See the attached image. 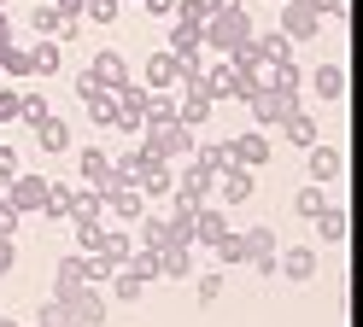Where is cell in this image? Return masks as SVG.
Masks as SVG:
<instances>
[{
  "instance_id": "6da1fadb",
  "label": "cell",
  "mask_w": 363,
  "mask_h": 327,
  "mask_svg": "<svg viewBox=\"0 0 363 327\" xmlns=\"http://www.w3.org/2000/svg\"><path fill=\"white\" fill-rule=\"evenodd\" d=\"M141 152L147 158H164V164H182L194 158V129H182L176 117H141Z\"/></svg>"
},
{
  "instance_id": "7a4b0ae2",
  "label": "cell",
  "mask_w": 363,
  "mask_h": 327,
  "mask_svg": "<svg viewBox=\"0 0 363 327\" xmlns=\"http://www.w3.org/2000/svg\"><path fill=\"white\" fill-rule=\"evenodd\" d=\"M246 35H252V12L246 6H229V12H211L206 23H199V47H206L211 59H223L229 47H240Z\"/></svg>"
},
{
  "instance_id": "3957f363",
  "label": "cell",
  "mask_w": 363,
  "mask_h": 327,
  "mask_svg": "<svg viewBox=\"0 0 363 327\" xmlns=\"http://www.w3.org/2000/svg\"><path fill=\"white\" fill-rule=\"evenodd\" d=\"M240 100H246V111H252V123H258V129H276L293 105H305V93H281V88L258 82V88H246Z\"/></svg>"
},
{
  "instance_id": "277c9868",
  "label": "cell",
  "mask_w": 363,
  "mask_h": 327,
  "mask_svg": "<svg viewBox=\"0 0 363 327\" xmlns=\"http://www.w3.org/2000/svg\"><path fill=\"white\" fill-rule=\"evenodd\" d=\"M48 176L41 170H18L12 181H6V205L18 210V217H41V205H48Z\"/></svg>"
},
{
  "instance_id": "5b68a950",
  "label": "cell",
  "mask_w": 363,
  "mask_h": 327,
  "mask_svg": "<svg viewBox=\"0 0 363 327\" xmlns=\"http://www.w3.org/2000/svg\"><path fill=\"white\" fill-rule=\"evenodd\" d=\"M323 12H316V0H281V35L299 47V41H316L323 35Z\"/></svg>"
},
{
  "instance_id": "8992f818",
  "label": "cell",
  "mask_w": 363,
  "mask_h": 327,
  "mask_svg": "<svg viewBox=\"0 0 363 327\" xmlns=\"http://www.w3.org/2000/svg\"><path fill=\"white\" fill-rule=\"evenodd\" d=\"M276 158V140H269V129H246L229 140V164H240V170H264V164Z\"/></svg>"
},
{
  "instance_id": "52a82bcc",
  "label": "cell",
  "mask_w": 363,
  "mask_h": 327,
  "mask_svg": "<svg viewBox=\"0 0 363 327\" xmlns=\"http://www.w3.org/2000/svg\"><path fill=\"white\" fill-rule=\"evenodd\" d=\"M135 82L141 88H152V93H176V82H182V59L170 53V47H158V53L135 70Z\"/></svg>"
},
{
  "instance_id": "ba28073f",
  "label": "cell",
  "mask_w": 363,
  "mask_h": 327,
  "mask_svg": "<svg viewBox=\"0 0 363 327\" xmlns=\"http://www.w3.org/2000/svg\"><path fill=\"white\" fill-rule=\"evenodd\" d=\"M340 176H346V152H340V147H328V140L305 147V181H323V187H334Z\"/></svg>"
},
{
  "instance_id": "9c48e42d",
  "label": "cell",
  "mask_w": 363,
  "mask_h": 327,
  "mask_svg": "<svg viewBox=\"0 0 363 327\" xmlns=\"http://www.w3.org/2000/svg\"><path fill=\"white\" fill-rule=\"evenodd\" d=\"M118 93V129L123 134H141V117H147V105H152V88H141V82H123V88H111Z\"/></svg>"
},
{
  "instance_id": "30bf717a",
  "label": "cell",
  "mask_w": 363,
  "mask_h": 327,
  "mask_svg": "<svg viewBox=\"0 0 363 327\" xmlns=\"http://www.w3.org/2000/svg\"><path fill=\"white\" fill-rule=\"evenodd\" d=\"M240 246H246V269H258V275H276V251H281V240H276V228H246L240 234Z\"/></svg>"
},
{
  "instance_id": "8fae6325",
  "label": "cell",
  "mask_w": 363,
  "mask_h": 327,
  "mask_svg": "<svg viewBox=\"0 0 363 327\" xmlns=\"http://www.w3.org/2000/svg\"><path fill=\"white\" fill-rule=\"evenodd\" d=\"M135 187L147 193V205H170V193H176V164L147 158V164H141V176H135Z\"/></svg>"
},
{
  "instance_id": "7c38bea8",
  "label": "cell",
  "mask_w": 363,
  "mask_h": 327,
  "mask_svg": "<svg viewBox=\"0 0 363 327\" xmlns=\"http://www.w3.org/2000/svg\"><path fill=\"white\" fill-rule=\"evenodd\" d=\"M316 269H323V257H316V246H281L276 251V275H287V280H316Z\"/></svg>"
},
{
  "instance_id": "4fadbf2b",
  "label": "cell",
  "mask_w": 363,
  "mask_h": 327,
  "mask_svg": "<svg viewBox=\"0 0 363 327\" xmlns=\"http://www.w3.org/2000/svg\"><path fill=\"white\" fill-rule=\"evenodd\" d=\"M88 76H94L100 88H123V82L135 76V64H129V59L118 53V47H100V53L88 59Z\"/></svg>"
},
{
  "instance_id": "5bb4252c",
  "label": "cell",
  "mask_w": 363,
  "mask_h": 327,
  "mask_svg": "<svg viewBox=\"0 0 363 327\" xmlns=\"http://www.w3.org/2000/svg\"><path fill=\"white\" fill-rule=\"evenodd\" d=\"M211 193H217L223 205L235 210V205H246V199L258 193V170H240V164H229V170L217 176V187H211Z\"/></svg>"
},
{
  "instance_id": "9a60e30c",
  "label": "cell",
  "mask_w": 363,
  "mask_h": 327,
  "mask_svg": "<svg viewBox=\"0 0 363 327\" xmlns=\"http://www.w3.org/2000/svg\"><path fill=\"white\" fill-rule=\"evenodd\" d=\"M141 210H147V193L141 187H106V222H141Z\"/></svg>"
},
{
  "instance_id": "2e32d148",
  "label": "cell",
  "mask_w": 363,
  "mask_h": 327,
  "mask_svg": "<svg viewBox=\"0 0 363 327\" xmlns=\"http://www.w3.org/2000/svg\"><path fill=\"white\" fill-rule=\"evenodd\" d=\"M106 316H111L106 287H82V292L71 298V321H77V327H106Z\"/></svg>"
},
{
  "instance_id": "e0dca14e",
  "label": "cell",
  "mask_w": 363,
  "mask_h": 327,
  "mask_svg": "<svg viewBox=\"0 0 363 327\" xmlns=\"http://www.w3.org/2000/svg\"><path fill=\"white\" fill-rule=\"evenodd\" d=\"M77 176H82V187H100V193L118 187V181H111V152H100V147H82L77 152Z\"/></svg>"
},
{
  "instance_id": "ac0fdd59",
  "label": "cell",
  "mask_w": 363,
  "mask_h": 327,
  "mask_svg": "<svg viewBox=\"0 0 363 327\" xmlns=\"http://www.w3.org/2000/svg\"><path fill=\"white\" fill-rule=\"evenodd\" d=\"M65 222H106V193H100V187H71Z\"/></svg>"
},
{
  "instance_id": "d6986e66",
  "label": "cell",
  "mask_w": 363,
  "mask_h": 327,
  "mask_svg": "<svg viewBox=\"0 0 363 327\" xmlns=\"http://www.w3.org/2000/svg\"><path fill=\"white\" fill-rule=\"evenodd\" d=\"M276 129H281V134H287V140H293V147H299V152H305V147H316V140H323V123H316V117H311L305 105H293V111L281 117Z\"/></svg>"
},
{
  "instance_id": "ffe728a7",
  "label": "cell",
  "mask_w": 363,
  "mask_h": 327,
  "mask_svg": "<svg viewBox=\"0 0 363 327\" xmlns=\"http://www.w3.org/2000/svg\"><path fill=\"white\" fill-rule=\"evenodd\" d=\"M24 47H30V70H35V76H59V70H65V41L35 35V41H24Z\"/></svg>"
},
{
  "instance_id": "44dd1931",
  "label": "cell",
  "mask_w": 363,
  "mask_h": 327,
  "mask_svg": "<svg viewBox=\"0 0 363 327\" xmlns=\"http://www.w3.org/2000/svg\"><path fill=\"white\" fill-rule=\"evenodd\" d=\"M24 23H30V35H53V41H77V35H82L77 23H65L53 6H30V12H24Z\"/></svg>"
},
{
  "instance_id": "7402d4cb",
  "label": "cell",
  "mask_w": 363,
  "mask_h": 327,
  "mask_svg": "<svg viewBox=\"0 0 363 327\" xmlns=\"http://www.w3.org/2000/svg\"><path fill=\"white\" fill-rule=\"evenodd\" d=\"M35 147L48 152V158H65V152H71V123L48 111V117H41V123H35Z\"/></svg>"
},
{
  "instance_id": "603a6c76",
  "label": "cell",
  "mask_w": 363,
  "mask_h": 327,
  "mask_svg": "<svg viewBox=\"0 0 363 327\" xmlns=\"http://www.w3.org/2000/svg\"><path fill=\"white\" fill-rule=\"evenodd\" d=\"M88 287V280H82V257L71 251V257H59V269H53V298L65 304V310H71V298Z\"/></svg>"
},
{
  "instance_id": "cb8c5ba5",
  "label": "cell",
  "mask_w": 363,
  "mask_h": 327,
  "mask_svg": "<svg viewBox=\"0 0 363 327\" xmlns=\"http://www.w3.org/2000/svg\"><path fill=\"white\" fill-rule=\"evenodd\" d=\"M229 228H235V222L223 217V210H211V205H199V210H194V246H206V251H211Z\"/></svg>"
},
{
  "instance_id": "d4e9b609",
  "label": "cell",
  "mask_w": 363,
  "mask_h": 327,
  "mask_svg": "<svg viewBox=\"0 0 363 327\" xmlns=\"http://www.w3.org/2000/svg\"><path fill=\"white\" fill-rule=\"evenodd\" d=\"M311 222H316V234H323V246H346V234H352V222H346V210H340L334 199H328L323 210H316Z\"/></svg>"
},
{
  "instance_id": "484cf974",
  "label": "cell",
  "mask_w": 363,
  "mask_h": 327,
  "mask_svg": "<svg viewBox=\"0 0 363 327\" xmlns=\"http://www.w3.org/2000/svg\"><path fill=\"white\" fill-rule=\"evenodd\" d=\"M147 287H152V280H141L135 269H111L106 298H118V304H141V298H147Z\"/></svg>"
},
{
  "instance_id": "4316f807",
  "label": "cell",
  "mask_w": 363,
  "mask_h": 327,
  "mask_svg": "<svg viewBox=\"0 0 363 327\" xmlns=\"http://www.w3.org/2000/svg\"><path fill=\"white\" fill-rule=\"evenodd\" d=\"M158 246H182V251H194V210H164V240Z\"/></svg>"
},
{
  "instance_id": "83f0119b",
  "label": "cell",
  "mask_w": 363,
  "mask_h": 327,
  "mask_svg": "<svg viewBox=\"0 0 363 327\" xmlns=\"http://www.w3.org/2000/svg\"><path fill=\"white\" fill-rule=\"evenodd\" d=\"M158 280H194V251L158 246Z\"/></svg>"
},
{
  "instance_id": "f1b7e54d",
  "label": "cell",
  "mask_w": 363,
  "mask_h": 327,
  "mask_svg": "<svg viewBox=\"0 0 363 327\" xmlns=\"http://www.w3.org/2000/svg\"><path fill=\"white\" fill-rule=\"evenodd\" d=\"M100 251H106L111 263L123 269V263H129V251H135V234H129L123 222H106V234H100Z\"/></svg>"
},
{
  "instance_id": "f546056e",
  "label": "cell",
  "mask_w": 363,
  "mask_h": 327,
  "mask_svg": "<svg viewBox=\"0 0 363 327\" xmlns=\"http://www.w3.org/2000/svg\"><path fill=\"white\" fill-rule=\"evenodd\" d=\"M311 88H316V100H346V70H340V64H316L311 70Z\"/></svg>"
},
{
  "instance_id": "4dcf8cb0",
  "label": "cell",
  "mask_w": 363,
  "mask_h": 327,
  "mask_svg": "<svg viewBox=\"0 0 363 327\" xmlns=\"http://www.w3.org/2000/svg\"><path fill=\"white\" fill-rule=\"evenodd\" d=\"M82 105H88V117H94V129H118V93L111 88H94Z\"/></svg>"
},
{
  "instance_id": "1f68e13d",
  "label": "cell",
  "mask_w": 363,
  "mask_h": 327,
  "mask_svg": "<svg viewBox=\"0 0 363 327\" xmlns=\"http://www.w3.org/2000/svg\"><path fill=\"white\" fill-rule=\"evenodd\" d=\"M0 76H12V82L35 76V70H30V47H24V41H6V47H0Z\"/></svg>"
},
{
  "instance_id": "d6a6232c",
  "label": "cell",
  "mask_w": 363,
  "mask_h": 327,
  "mask_svg": "<svg viewBox=\"0 0 363 327\" xmlns=\"http://www.w3.org/2000/svg\"><path fill=\"white\" fill-rule=\"evenodd\" d=\"M252 47H258V59H264V64H281V59H293V41H287L281 30H264V35L252 30Z\"/></svg>"
},
{
  "instance_id": "836d02e7",
  "label": "cell",
  "mask_w": 363,
  "mask_h": 327,
  "mask_svg": "<svg viewBox=\"0 0 363 327\" xmlns=\"http://www.w3.org/2000/svg\"><path fill=\"white\" fill-rule=\"evenodd\" d=\"M323 205H328V187H323V181H305L299 193H293V217H305V222H311Z\"/></svg>"
},
{
  "instance_id": "e575fe53",
  "label": "cell",
  "mask_w": 363,
  "mask_h": 327,
  "mask_svg": "<svg viewBox=\"0 0 363 327\" xmlns=\"http://www.w3.org/2000/svg\"><path fill=\"white\" fill-rule=\"evenodd\" d=\"M53 105H48V93H35V88H18V123H41V117H48Z\"/></svg>"
},
{
  "instance_id": "d590c367",
  "label": "cell",
  "mask_w": 363,
  "mask_h": 327,
  "mask_svg": "<svg viewBox=\"0 0 363 327\" xmlns=\"http://www.w3.org/2000/svg\"><path fill=\"white\" fill-rule=\"evenodd\" d=\"M77 257H82V280H88V287H106V280H111V269H118L106 251H77Z\"/></svg>"
},
{
  "instance_id": "8d00e7d4",
  "label": "cell",
  "mask_w": 363,
  "mask_h": 327,
  "mask_svg": "<svg viewBox=\"0 0 363 327\" xmlns=\"http://www.w3.org/2000/svg\"><path fill=\"white\" fill-rule=\"evenodd\" d=\"M194 158L223 176V170H229V140H194Z\"/></svg>"
},
{
  "instance_id": "74e56055",
  "label": "cell",
  "mask_w": 363,
  "mask_h": 327,
  "mask_svg": "<svg viewBox=\"0 0 363 327\" xmlns=\"http://www.w3.org/2000/svg\"><path fill=\"white\" fill-rule=\"evenodd\" d=\"M164 47H170V53L182 59V53H194V47H199V23H170V35H164Z\"/></svg>"
},
{
  "instance_id": "f35d334b",
  "label": "cell",
  "mask_w": 363,
  "mask_h": 327,
  "mask_svg": "<svg viewBox=\"0 0 363 327\" xmlns=\"http://www.w3.org/2000/svg\"><path fill=\"white\" fill-rule=\"evenodd\" d=\"M211 257H217L223 269H229V263H246V246H240V228H229V234H223V240L211 246Z\"/></svg>"
},
{
  "instance_id": "ab89813d",
  "label": "cell",
  "mask_w": 363,
  "mask_h": 327,
  "mask_svg": "<svg viewBox=\"0 0 363 327\" xmlns=\"http://www.w3.org/2000/svg\"><path fill=\"white\" fill-rule=\"evenodd\" d=\"M65 205H71V187L53 181L48 187V205H41V222H65Z\"/></svg>"
},
{
  "instance_id": "60d3db41",
  "label": "cell",
  "mask_w": 363,
  "mask_h": 327,
  "mask_svg": "<svg viewBox=\"0 0 363 327\" xmlns=\"http://www.w3.org/2000/svg\"><path fill=\"white\" fill-rule=\"evenodd\" d=\"M194 292H199V304L211 310V304L223 298V269H206V275H194Z\"/></svg>"
},
{
  "instance_id": "b9f144b4",
  "label": "cell",
  "mask_w": 363,
  "mask_h": 327,
  "mask_svg": "<svg viewBox=\"0 0 363 327\" xmlns=\"http://www.w3.org/2000/svg\"><path fill=\"white\" fill-rule=\"evenodd\" d=\"M30 327H77V321H71V310H65L59 298H48V304L35 310V321H30Z\"/></svg>"
},
{
  "instance_id": "7bdbcfd3",
  "label": "cell",
  "mask_w": 363,
  "mask_h": 327,
  "mask_svg": "<svg viewBox=\"0 0 363 327\" xmlns=\"http://www.w3.org/2000/svg\"><path fill=\"white\" fill-rule=\"evenodd\" d=\"M82 18L94 23V30H111V23H118V0H88V6H82Z\"/></svg>"
},
{
  "instance_id": "ee69618b",
  "label": "cell",
  "mask_w": 363,
  "mask_h": 327,
  "mask_svg": "<svg viewBox=\"0 0 363 327\" xmlns=\"http://www.w3.org/2000/svg\"><path fill=\"white\" fill-rule=\"evenodd\" d=\"M77 228V251H100V234H106V222H71Z\"/></svg>"
},
{
  "instance_id": "f6af8a7d",
  "label": "cell",
  "mask_w": 363,
  "mask_h": 327,
  "mask_svg": "<svg viewBox=\"0 0 363 327\" xmlns=\"http://www.w3.org/2000/svg\"><path fill=\"white\" fill-rule=\"evenodd\" d=\"M170 18H182V23H206L211 6H206V0H176V12H170Z\"/></svg>"
},
{
  "instance_id": "bcb514c9",
  "label": "cell",
  "mask_w": 363,
  "mask_h": 327,
  "mask_svg": "<svg viewBox=\"0 0 363 327\" xmlns=\"http://www.w3.org/2000/svg\"><path fill=\"white\" fill-rule=\"evenodd\" d=\"M18 170H24V158H18V152L6 147V140H0V187H6V181H12Z\"/></svg>"
},
{
  "instance_id": "7dc6e473",
  "label": "cell",
  "mask_w": 363,
  "mask_h": 327,
  "mask_svg": "<svg viewBox=\"0 0 363 327\" xmlns=\"http://www.w3.org/2000/svg\"><path fill=\"white\" fill-rule=\"evenodd\" d=\"M316 12L334 18V23H352V0H316Z\"/></svg>"
},
{
  "instance_id": "c3c4849f",
  "label": "cell",
  "mask_w": 363,
  "mask_h": 327,
  "mask_svg": "<svg viewBox=\"0 0 363 327\" xmlns=\"http://www.w3.org/2000/svg\"><path fill=\"white\" fill-rule=\"evenodd\" d=\"M48 6H53L65 23H82V6H88V0H48Z\"/></svg>"
},
{
  "instance_id": "681fc988",
  "label": "cell",
  "mask_w": 363,
  "mask_h": 327,
  "mask_svg": "<svg viewBox=\"0 0 363 327\" xmlns=\"http://www.w3.org/2000/svg\"><path fill=\"white\" fill-rule=\"evenodd\" d=\"M18 222H24V217L6 205V187H0V234H18Z\"/></svg>"
},
{
  "instance_id": "f907efd6",
  "label": "cell",
  "mask_w": 363,
  "mask_h": 327,
  "mask_svg": "<svg viewBox=\"0 0 363 327\" xmlns=\"http://www.w3.org/2000/svg\"><path fill=\"white\" fill-rule=\"evenodd\" d=\"M0 123H18V88H0Z\"/></svg>"
},
{
  "instance_id": "816d5d0a",
  "label": "cell",
  "mask_w": 363,
  "mask_h": 327,
  "mask_svg": "<svg viewBox=\"0 0 363 327\" xmlns=\"http://www.w3.org/2000/svg\"><path fill=\"white\" fill-rule=\"evenodd\" d=\"M18 269V240H0V280Z\"/></svg>"
},
{
  "instance_id": "f5cc1de1",
  "label": "cell",
  "mask_w": 363,
  "mask_h": 327,
  "mask_svg": "<svg viewBox=\"0 0 363 327\" xmlns=\"http://www.w3.org/2000/svg\"><path fill=\"white\" fill-rule=\"evenodd\" d=\"M71 88H77V100H88V93H94L100 82H94V76H88V70H82V76H71Z\"/></svg>"
},
{
  "instance_id": "db71d44e",
  "label": "cell",
  "mask_w": 363,
  "mask_h": 327,
  "mask_svg": "<svg viewBox=\"0 0 363 327\" xmlns=\"http://www.w3.org/2000/svg\"><path fill=\"white\" fill-rule=\"evenodd\" d=\"M141 6H147L152 18H170V12H176V0H141Z\"/></svg>"
},
{
  "instance_id": "11a10c76",
  "label": "cell",
  "mask_w": 363,
  "mask_h": 327,
  "mask_svg": "<svg viewBox=\"0 0 363 327\" xmlns=\"http://www.w3.org/2000/svg\"><path fill=\"white\" fill-rule=\"evenodd\" d=\"M6 41H18V30H12V18H6V6H0V47Z\"/></svg>"
},
{
  "instance_id": "9f6ffc18",
  "label": "cell",
  "mask_w": 363,
  "mask_h": 327,
  "mask_svg": "<svg viewBox=\"0 0 363 327\" xmlns=\"http://www.w3.org/2000/svg\"><path fill=\"white\" fill-rule=\"evenodd\" d=\"M206 6H211V12H229V6H240V0H206Z\"/></svg>"
},
{
  "instance_id": "6f0895ef",
  "label": "cell",
  "mask_w": 363,
  "mask_h": 327,
  "mask_svg": "<svg viewBox=\"0 0 363 327\" xmlns=\"http://www.w3.org/2000/svg\"><path fill=\"white\" fill-rule=\"evenodd\" d=\"M0 327H24V321H18V316H0Z\"/></svg>"
},
{
  "instance_id": "680465c9",
  "label": "cell",
  "mask_w": 363,
  "mask_h": 327,
  "mask_svg": "<svg viewBox=\"0 0 363 327\" xmlns=\"http://www.w3.org/2000/svg\"><path fill=\"white\" fill-rule=\"evenodd\" d=\"M269 6H281V0H269Z\"/></svg>"
},
{
  "instance_id": "91938a15",
  "label": "cell",
  "mask_w": 363,
  "mask_h": 327,
  "mask_svg": "<svg viewBox=\"0 0 363 327\" xmlns=\"http://www.w3.org/2000/svg\"><path fill=\"white\" fill-rule=\"evenodd\" d=\"M0 6H12V0H0Z\"/></svg>"
},
{
  "instance_id": "94428289",
  "label": "cell",
  "mask_w": 363,
  "mask_h": 327,
  "mask_svg": "<svg viewBox=\"0 0 363 327\" xmlns=\"http://www.w3.org/2000/svg\"><path fill=\"white\" fill-rule=\"evenodd\" d=\"M24 327H30V321H24Z\"/></svg>"
}]
</instances>
